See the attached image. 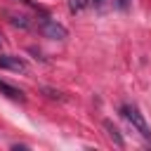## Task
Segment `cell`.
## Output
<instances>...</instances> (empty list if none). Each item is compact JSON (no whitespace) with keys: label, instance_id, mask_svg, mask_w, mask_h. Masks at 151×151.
<instances>
[{"label":"cell","instance_id":"2","mask_svg":"<svg viewBox=\"0 0 151 151\" xmlns=\"http://www.w3.org/2000/svg\"><path fill=\"white\" fill-rule=\"evenodd\" d=\"M38 28H40V33H42L45 38H50V40H64V38L68 35V31H66L61 24H57L54 19H50V17H40V19H38Z\"/></svg>","mask_w":151,"mask_h":151},{"label":"cell","instance_id":"10","mask_svg":"<svg viewBox=\"0 0 151 151\" xmlns=\"http://www.w3.org/2000/svg\"><path fill=\"white\" fill-rule=\"evenodd\" d=\"M90 2H92L94 7H101V5H104V0H90Z\"/></svg>","mask_w":151,"mask_h":151},{"label":"cell","instance_id":"3","mask_svg":"<svg viewBox=\"0 0 151 151\" xmlns=\"http://www.w3.org/2000/svg\"><path fill=\"white\" fill-rule=\"evenodd\" d=\"M0 68L14 71V73H26L28 71V64L21 57H14V54H0Z\"/></svg>","mask_w":151,"mask_h":151},{"label":"cell","instance_id":"8","mask_svg":"<svg viewBox=\"0 0 151 151\" xmlns=\"http://www.w3.org/2000/svg\"><path fill=\"white\" fill-rule=\"evenodd\" d=\"M42 92H45L47 97H52V99H64L61 92H57V90H52V87H42Z\"/></svg>","mask_w":151,"mask_h":151},{"label":"cell","instance_id":"1","mask_svg":"<svg viewBox=\"0 0 151 151\" xmlns=\"http://www.w3.org/2000/svg\"><path fill=\"white\" fill-rule=\"evenodd\" d=\"M120 113H123V118L146 139V142H151V127H149V123L144 120V116L139 113V109L137 106H130V104H125V106H120Z\"/></svg>","mask_w":151,"mask_h":151},{"label":"cell","instance_id":"11","mask_svg":"<svg viewBox=\"0 0 151 151\" xmlns=\"http://www.w3.org/2000/svg\"><path fill=\"white\" fill-rule=\"evenodd\" d=\"M0 45H2V35H0Z\"/></svg>","mask_w":151,"mask_h":151},{"label":"cell","instance_id":"4","mask_svg":"<svg viewBox=\"0 0 151 151\" xmlns=\"http://www.w3.org/2000/svg\"><path fill=\"white\" fill-rule=\"evenodd\" d=\"M101 125H104V130H106V134L111 137V142H113L116 146H125V139H123V134H120V130H118V127H116V125H113L111 120H104Z\"/></svg>","mask_w":151,"mask_h":151},{"label":"cell","instance_id":"5","mask_svg":"<svg viewBox=\"0 0 151 151\" xmlns=\"http://www.w3.org/2000/svg\"><path fill=\"white\" fill-rule=\"evenodd\" d=\"M0 92H2L5 97H9V99H17V101H24V99H26V94H24L19 87H14V85H9V83H5V80H0Z\"/></svg>","mask_w":151,"mask_h":151},{"label":"cell","instance_id":"6","mask_svg":"<svg viewBox=\"0 0 151 151\" xmlns=\"http://www.w3.org/2000/svg\"><path fill=\"white\" fill-rule=\"evenodd\" d=\"M7 17H9V21H12L14 26H19V28H28V26H31L28 17H24V14H7Z\"/></svg>","mask_w":151,"mask_h":151},{"label":"cell","instance_id":"9","mask_svg":"<svg viewBox=\"0 0 151 151\" xmlns=\"http://www.w3.org/2000/svg\"><path fill=\"white\" fill-rule=\"evenodd\" d=\"M127 5H130V0H116V7L118 9H127Z\"/></svg>","mask_w":151,"mask_h":151},{"label":"cell","instance_id":"7","mask_svg":"<svg viewBox=\"0 0 151 151\" xmlns=\"http://www.w3.org/2000/svg\"><path fill=\"white\" fill-rule=\"evenodd\" d=\"M87 2H90V0H68V7H71V12H80Z\"/></svg>","mask_w":151,"mask_h":151}]
</instances>
